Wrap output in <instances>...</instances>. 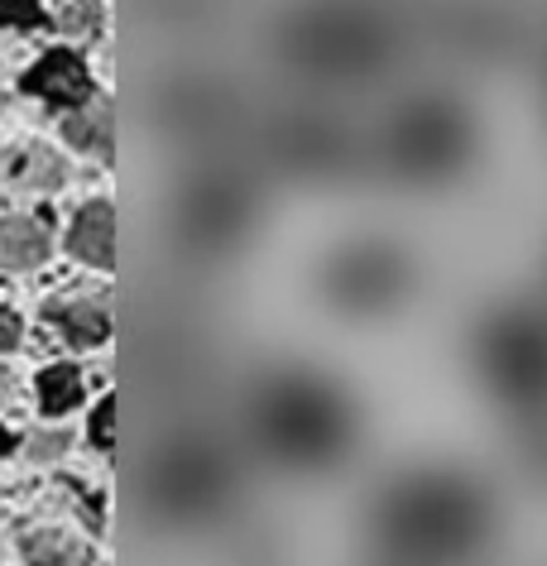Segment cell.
Returning <instances> with one entry per match:
<instances>
[{
	"label": "cell",
	"mask_w": 547,
	"mask_h": 566,
	"mask_svg": "<svg viewBox=\"0 0 547 566\" xmlns=\"http://www.w3.org/2000/svg\"><path fill=\"white\" fill-rule=\"evenodd\" d=\"M77 403H82V375L73 365H49V370L39 375V408H44L49 418H59Z\"/></svg>",
	"instance_id": "obj_14"
},
{
	"label": "cell",
	"mask_w": 547,
	"mask_h": 566,
	"mask_svg": "<svg viewBox=\"0 0 547 566\" xmlns=\"http://www.w3.org/2000/svg\"><path fill=\"white\" fill-rule=\"evenodd\" d=\"M332 289H336L332 293L336 303L375 313V307L395 303L399 293L409 289V260H403V250H395V245H356L336 264Z\"/></svg>",
	"instance_id": "obj_8"
},
{
	"label": "cell",
	"mask_w": 547,
	"mask_h": 566,
	"mask_svg": "<svg viewBox=\"0 0 547 566\" xmlns=\"http://www.w3.org/2000/svg\"><path fill=\"white\" fill-rule=\"evenodd\" d=\"M92 442L102 447V451L116 447V399L96 403V413H92Z\"/></svg>",
	"instance_id": "obj_18"
},
{
	"label": "cell",
	"mask_w": 547,
	"mask_h": 566,
	"mask_svg": "<svg viewBox=\"0 0 547 566\" xmlns=\"http://www.w3.org/2000/svg\"><path fill=\"white\" fill-rule=\"evenodd\" d=\"M24 92L44 96L49 106H63V111H77V106H87L96 96L87 63H82L77 53H67V49L44 53V59L24 73Z\"/></svg>",
	"instance_id": "obj_9"
},
{
	"label": "cell",
	"mask_w": 547,
	"mask_h": 566,
	"mask_svg": "<svg viewBox=\"0 0 547 566\" xmlns=\"http://www.w3.org/2000/svg\"><path fill=\"white\" fill-rule=\"evenodd\" d=\"M15 346H20V317L0 307V350H15Z\"/></svg>",
	"instance_id": "obj_20"
},
{
	"label": "cell",
	"mask_w": 547,
	"mask_h": 566,
	"mask_svg": "<svg viewBox=\"0 0 547 566\" xmlns=\"http://www.w3.org/2000/svg\"><path fill=\"white\" fill-rule=\"evenodd\" d=\"M380 139L389 174L403 188H452L475 164V116L452 92L409 96Z\"/></svg>",
	"instance_id": "obj_3"
},
{
	"label": "cell",
	"mask_w": 547,
	"mask_h": 566,
	"mask_svg": "<svg viewBox=\"0 0 547 566\" xmlns=\"http://www.w3.org/2000/svg\"><path fill=\"white\" fill-rule=\"evenodd\" d=\"M63 135L73 139L82 154H96V159H111V106H96V96L87 106H77L73 116H67Z\"/></svg>",
	"instance_id": "obj_13"
},
{
	"label": "cell",
	"mask_w": 547,
	"mask_h": 566,
	"mask_svg": "<svg viewBox=\"0 0 547 566\" xmlns=\"http://www.w3.org/2000/svg\"><path fill=\"white\" fill-rule=\"evenodd\" d=\"M49 317L59 322V332L67 336L73 346H102L111 336V313L96 298H67V303H53Z\"/></svg>",
	"instance_id": "obj_12"
},
{
	"label": "cell",
	"mask_w": 547,
	"mask_h": 566,
	"mask_svg": "<svg viewBox=\"0 0 547 566\" xmlns=\"http://www.w3.org/2000/svg\"><path fill=\"white\" fill-rule=\"evenodd\" d=\"M6 451H10V432L0 428V457H6Z\"/></svg>",
	"instance_id": "obj_21"
},
{
	"label": "cell",
	"mask_w": 547,
	"mask_h": 566,
	"mask_svg": "<svg viewBox=\"0 0 547 566\" xmlns=\"http://www.w3.org/2000/svg\"><path fill=\"white\" fill-rule=\"evenodd\" d=\"M260 428L278 461L322 465L346 451L350 413L332 389L313 385V379H284L260 399Z\"/></svg>",
	"instance_id": "obj_4"
},
{
	"label": "cell",
	"mask_w": 547,
	"mask_h": 566,
	"mask_svg": "<svg viewBox=\"0 0 547 566\" xmlns=\"http://www.w3.org/2000/svg\"><path fill=\"white\" fill-rule=\"evenodd\" d=\"M0 24H10V30H34V24H44V6H39V0H0Z\"/></svg>",
	"instance_id": "obj_17"
},
{
	"label": "cell",
	"mask_w": 547,
	"mask_h": 566,
	"mask_svg": "<svg viewBox=\"0 0 547 566\" xmlns=\"http://www.w3.org/2000/svg\"><path fill=\"white\" fill-rule=\"evenodd\" d=\"M380 533L399 557H413L418 566H452L485 543L490 509L485 494H475L466 480L428 475L409 480L395 500L385 504Z\"/></svg>",
	"instance_id": "obj_2"
},
{
	"label": "cell",
	"mask_w": 547,
	"mask_h": 566,
	"mask_svg": "<svg viewBox=\"0 0 547 566\" xmlns=\"http://www.w3.org/2000/svg\"><path fill=\"white\" fill-rule=\"evenodd\" d=\"M63 447H67V437L63 432H49V437H34L30 457L34 461H53V457H63Z\"/></svg>",
	"instance_id": "obj_19"
},
{
	"label": "cell",
	"mask_w": 547,
	"mask_h": 566,
	"mask_svg": "<svg viewBox=\"0 0 547 566\" xmlns=\"http://www.w3.org/2000/svg\"><path fill=\"white\" fill-rule=\"evenodd\" d=\"M49 250H53V235L44 221H30V217L0 221V264L6 269H34L49 260Z\"/></svg>",
	"instance_id": "obj_11"
},
{
	"label": "cell",
	"mask_w": 547,
	"mask_h": 566,
	"mask_svg": "<svg viewBox=\"0 0 547 566\" xmlns=\"http://www.w3.org/2000/svg\"><path fill=\"white\" fill-rule=\"evenodd\" d=\"M96 24H102V0H63L59 6V30L96 34Z\"/></svg>",
	"instance_id": "obj_16"
},
{
	"label": "cell",
	"mask_w": 547,
	"mask_h": 566,
	"mask_svg": "<svg viewBox=\"0 0 547 566\" xmlns=\"http://www.w3.org/2000/svg\"><path fill=\"white\" fill-rule=\"evenodd\" d=\"M409 44V20L380 0H293L274 20L284 67L322 87H350L395 67Z\"/></svg>",
	"instance_id": "obj_1"
},
{
	"label": "cell",
	"mask_w": 547,
	"mask_h": 566,
	"mask_svg": "<svg viewBox=\"0 0 547 566\" xmlns=\"http://www.w3.org/2000/svg\"><path fill=\"white\" fill-rule=\"evenodd\" d=\"M485 375L509 403L543 408L547 403V322L524 313V307H504L499 317L485 322L481 336Z\"/></svg>",
	"instance_id": "obj_5"
},
{
	"label": "cell",
	"mask_w": 547,
	"mask_h": 566,
	"mask_svg": "<svg viewBox=\"0 0 547 566\" xmlns=\"http://www.w3.org/2000/svg\"><path fill=\"white\" fill-rule=\"evenodd\" d=\"M270 149H274V159L284 164V174L327 178V174H341L346 168L350 139L327 111H293V116L274 120Z\"/></svg>",
	"instance_id": "obj_7"
},
{
	"label": "cell",
	"mask_w": 547,
	"mask_h": 566,
	"mask_svg": "<svg viewBox=\"0 0 547 566\" xmlns=\"http://www.w3.org/2000/svg\"><path fill=\"white\" fill-rule=\"evenodd\" d=\"M67 250L92 269L116 264V207L111 202H87L77 211L73 231H67Z\"/></svg>",
	"instance_id": "obj_10"
},
{
	"label": "cell",
	"mask_w": 547,
	"mask_h": 566,
	"mask_svg": "<svg viewBox=\"0 0 547 566\" xmlns=\"http://www.w3.org/2000/svg\"><path fill=\"white\" fill-rule=\"evenodd\" d=\"M250 217H255V188L245 182V174L202 168V174L192 178L188 226H192V245L198 250H227L231 240L245 235Z\"/></svg>",
	"instance_id": "obj_6"
},
{
	"label": "cell",
	"mask_w": 547,
	"mask_h": 566,
	"mask_svg": "<svg viewBox=\"0 0 547 566\" xmlns=\"http://www.w3.org/2000/svg\"><path fill=\"white\" fill-rule=\"evenodd\" d=\"M24 552H30L34 566H87V552H82L77 543H67V537L59 533H39L24 543Z\"/></svg>",
	"instance_id": "obj_15"
}]
</instances>
